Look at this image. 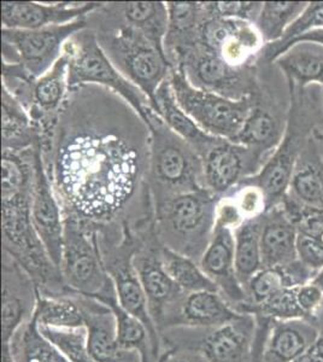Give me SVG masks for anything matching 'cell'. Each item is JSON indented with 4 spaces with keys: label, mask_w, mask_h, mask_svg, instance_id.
<instances>
[{
    "label": "cell",
    "mask_w": 323,
    "mask_h": 362,
    "mask_svg": "<svg viewBox=\"0 0 323 362\" xmlns=\"http://www.w3.org/2000/svg\"><path fill=\"white\" fill-rule=\"evenodd\" d=\"M1 362H15L8 343H1Z\"/></svg>",
    "instance_id": "obj_48"
},
{
    "label": "cell",
    "mask_w": 323,
    "mask_h": 362,
    "mask_svg": "<svg viewBox=\"0 0 323 362\" xmlns=\"http://www.w3.org/2000/svg\"><path fill=\"white\" fill-rule=\"evenodd\" d=\"M300 42H319V44H322L323 45V29H315V30L307 32V33L304 34L302 37H297L295 40L290 42V45L287 46V49H290V46Z\"/></svg>",
    "instance_id": "obj_47"
},
{
    "label": "cell",
    "mask_w": 323,
    "mask_h": 362,
    "mask_svg": "<svg viewBox=\"0 0 323 362\" xmlns=\"http://www.w3.org/2000/svg\"><path fill=\"white\" fill-rule=\"evenodd\" d=\"M1 343H8L18 327L33 317L37 285L16 261L3 251Z\"/></svg>",
    "instance_id": "obj_19"
},
{
    "label": "cell",
    "mask_w": 323,
    "mask_h": 362,
    "mask_svg": "<svg viewBox=\"0 0 323 362\" xmlns=\"http://www.w3.org/2000/svg\"><path fill=\"white\" fill-rule=\"evenodd\" d=\"M263 215L246 218L234 228L235 272L242 288L263 268L261 249Z\"/></svg>",
    "instance_id": "obj_33"
},
{
    "label": "cell",
    "mask_w": 323,
    "mask_h": 362,
    "mask_svg": "<svg viewBox=\"0 0 323 362\" xmlns=\"http://www.w3.org/2000/svg\"><path fill=\"white\" fill-rule=\"evenodd\" d=\"M169 81L179 107L198 127L210 136L234 141L242 131L254 95L242 100H232L211 92L198 90L189 83L180 70L172 69Z\"/></svg>",
    "instance_id": "obj_9"
},
{
    "label": "cell",
    "mask_w": 323,
    "mask_h": 362,
    "mask_svg": "<svg viewBox=\"0 0 323 362\" xmlns=\"http://www.w3.org/2000/svg\"><path fill=\"white\" fill-rule=\"evenodd\" d=\"M86 18L34 30L1 28V61L37 80L58 62L70 37L88 27Z\"/></svg>",
    "instance_id": "obj_10"
},
{
    "label": "cell",
    "mask_w": 323,
    "mask_h": 362,
    "mask_svg": "<svg viewBox=\"0 0 323 362\" xmlns=\"http://www.w3.org/2000/svg\"><path fill=\"white\" fill-rule=\"evenodd\" d=\"M168 30L164 37V54L169 64L199 42L201 27L208 13L203 3L198 1H168Z\"/></svg>",
    "instance_id": "obj_25"
},
{
    "label": "cell",
    "mask_w": 323,
    "mask_h": 362,
    "mask_svg": "<svg viewBox=\"0 0 323 362\" xmlns=\"http://www.w3.org/2000/svg\"><path fill=\"white\" fill-rule=\"evenodd\" d=\"M314 321H315L316 325L319 327V332L323 334V308L319 310V313L316 314Z\"/></svg>",
    "instance_id": "obj_49"
},
{
    "label": "cell",
    "mask_w": 323,
    "mask_h": 362,
    "mask_svg": "<svg viewBox=\"0 0 323 362\" xmlns=\"http://www.w3.org/2000/svg\"><path fill=\"white\" fill-rule=\"evenodd\" d=\"M199 44L234 66L257 64L266 45L252 22L210 16L201 25Z\"/></svg>",
    "instance_id": "obj_15"
},
{
    "label": "cell",
    "mask_w": 323,
    "mask_h": 362,
    "mask_svg": "<svg viewBox=\"0 0 323 362\" xmlns=\"http://www.w3.org/2000/svg\"><path fill=\"white\" fill-rule=\"evenodd\" d=\"M299 307L307 319L314 320L316 314L323 308V291L312 281L295 288Z\"/></svg>",
    "instance_id": "obj_44"
},
{
    "label": "cell",
    "mask_w": 323,
    "mask_h": 362,
    "mask_svg": "<svg viewBox=\"0 0 323 362\" xmlns=\"http://www.w3.org/2000/svg\"><path fill=\"white\" fill-rule=\"evenodd\" d=\"M1 146L20 151L40 144V132L23 105L1 86Z\"/></svg>",
    "instance_id": "obj_31"
},
{
    "label": "cell",
    "mask_w": 323,
    "mask_h": 362,
    "mask_svg": "<svg viewBox=\"0 0 323 362\" xmlns=\"http://www.w3.org/2000/svg\"><path fill=\"white\" fill-rule=\"evenodd\" d=\"M295 362H323V334Z\"/></svg>",
    "instance_id": "obj_46"
},
{
    "label": "cell",
    "mask_w": 323,
    "mask_h": 362,
    "mask_svg": "<svg viewBox=\"0 0 323 362\" xmlns=\"http://www.w3.org/2000/svg\"><path fill=\"white\" fill-rule=\"evenodd\" d=\"M64 242L61 272L66 286L87 297L102 296L114 290L107 274L95 225L63 213Z\"/></svg>",
    "instance_id": "obj_7"
},
{
    "label": "cell",
    "mask_w": 323,
    "mask_h": 362,
    "mask_svg": "<svg viewBox=\"0 0 323 362\" xmlns=\"http://www.w3.org/2000/svg\"><path fill=\"white\" fill-rule=\"evenodd\" d=\"M307 4L305 1H264L256 22L264 44L281 40L288 27L303 13Z\"/></svg>",
    "instance_id": "obj_37"
},
{
    "label": "cell",
    "mask_w": 323,
    "mask_h": 362,
    "mask_svg": "<svg viewBox=\"0 0 323 362\" xmlns=\"http://www.w3.org/2000/svg\"><path fill=\"white\" fill-rule=\"evenodd\" d=\"M311 319L271 321L259 362H295L319 337Z\"/></svg>",
    "instance_id": "obj_23"
},
{
    "label": "cell",
    "mask_w": 323,
    "mask_h": 362,
    "mask_svg": "<svg viewBox=\"0 0 323 362\" xmlns=\"http://www.w3.org/2000/svg\"><path fill=\"white\" fill-rule=\"evenodd\" d=\"M199 266L234 308L245 303V290L235 272V240L232 227L216 223L213 238L201 256Z\"/></svg>",
    "instance_id": "obj_21"
},
{
    "label": "cell",
    "mask_w": 323,
    "mask_h": 362,
    "mask_svg": "<svg viewBox=\"0 0 323 362\" xmlns=\"http://www.w3.org/2000/svg\"><path fill=\"white\" fill-rule=\"evenodd\" d=\"M172 69L184 73L192 86L232 100L254 97L259 90V62L234 66L198 42L176 59Z\"/></svg>",
    "instance_id": "obj_11"
},
{
    "label": "cell",
    "mask_w": 323,
    "mask_h": 362,
    "mask_svg": "<svg viewBox=\"0 0 323 362\" xmlns=\"http://www.w3.org/2000/svg\"><path fill=\"white\" fill-rule=\"evenodd\" d=\"M315 136L317 141H319V148H321L323 155V124L316 129Z\"/></svg>",
    "instance_id": "obj_50"
},
{
    "label": "cell",
    "mask_w": 323,
    "mask_h": 362,
    "mask_svg": "<svg viewBox=\"0 0 323 362\" xmlns=\"http://www.w3.org/2000/svg\"><path fill=\"white\" fill-rule=\"evenodd\" d=\"M297 256L302 264L319 273L323 268V244L310 235L298 233Z\"/></svg>",
    "instance_id": "obj_43"
},
{
    "label": "cell",
    "mask_w": 323,
    "mask_h": 362,
    "mask_svg": "<svg viewBox=\"0 0 323 362\" xmlns=\"http://www.w3.org/2000/svg\"><path fill=\"white\" fill-rule=\"evenodd\" d=\"M221 199L209 189H201L155 206V230L160 244L199 264L213 238Z\"/></svg>",
    "instance_id": "obj_6"
},
{
    "label": "cell",
    "mask_w": 323,
    "mask_h": 362,
    "mask_svg": "<svg viewBox=\"0 0 323 362\" xmlns=\"http://www.w3.org/2000/svg\"><path fill=\"white\" fill-rule=\"evenodd\" d=\"M40 144L20 151L1 150V230L8 252L46 296H66L61 272L52 262L32 221L35 156Z\"/></svg>",
    "instance_id": "obj_2"
},
{
    "label": "cell",
    "mask_w": 323,
    "mask_h": 362,
    "mask_svg": "<svg viewBox=\"0 0 323 362\" xmlns=\"http://www.w3.org/2000/svg\"><path fill=\"white\" fill-rule=\"evenodd\" d=\"M240 313L251 314L254 317H262L273 321L307 319L302 308L299 307L295 288H285L261 305L242 308Z\"/></svg>",
    "instance_id": "obj_39"
},
{
    "label": "cell",
    "mask_w": 323,
    "mask_h": 362,
    "mask_svg": "<svg viewBox=\"0 0 323 362\" xmlns=\"http://www.w3.org/2000/svg\"><path fill=\"white\" fill-rule=\"evenodd\" d=\"M164 269L184 293L218 291L216 284L205 274L198 262L187 256L162 245L160 250Z\"/></svg>",
    "instance_id": "obj_36"
},
{
    "label": "cell",
    "mask_w": 323,
    "mask_h": 362,
    "mask_svg": "<svg viewBox=\"0 0 323 362\" xmlns=\"http://www.w3.org/2000/svg\"><path fill=\"white\" fill-rule=\"evenodd\" d=\"M158 362H208L204 356L192 349H181V348H169L160 354Z\"/></svg>",
    "instance_id": "obj_45"
},
{
    "label": "cell",
    "mask_w": 323,
    "mask_h": 362,
    "mask_svg": "<svg viewBox=\"0 0 323 362\" xmlns=\"http://www.w3.org/2000/svg\"><path fill=\"white\" fill-rule=\"evenodd\" d=\"M33 315L37 325L42 327H85L81 307L71 293H68L66 296H46L37 290V305Z\"/></svg>",
    "instance_id": "obj_35"
},
{
    "label": "cell",
    "mask_w": 323,
    "mask_h": 362,
    "mask_svg": "<svg viewBox=\"0 0 323 362\" xmlns=\"http://www.w3.org/2000/svg\"><path fill=\"white\" fill-rule=\"evenodd\" d=\"M316 274L317 272L312 271L299 259L286 266L262 268L244 286L246 302L237 310L240 312L245 307L261 305L285 288H297L311 283Z\"/></svg>",
    "instance_id": "obj_27"
},
{
    "label": "cell",
    "mask_w": 323,
    "mask_h": 362,
    "mask_svg": "<svg viewBox=\"0 0 323 362\" xmlns=\"http://www.w3.org/2000/svg\"><path fill=\"white\" fill-rule=\"evenodd\" d=\"M242 315L217 291L186 293L165 319L160 334L175 327L215 329Z\"/></svg>",
    "instance_id": "obj_22"
},
{
    "label": "cell",
    "mask_w": 323,
    "mask_h": 362,
    "mask_svg": "<svg viewBox=\"0 0 323 362\" xmlns=\"http://www.w3.org/2000/svg\"><path fill=\"white\" fill-rule=\"evenodd\" d=\"M204 334L193 337H162L170 348L192 349L199 351L208 362H254V341L256 319L251 314L229 324L203 329Z\"/></svg>",
    "instance_id": "obj_14"
},
{
    "label": "cell",
    "mask_w": 323,
    "mask_h": 362,
    "mask_svg": "<svg viewBox=\"0 0 323 362\" xmlns=\"http://www.w3.org/2000/svg\"><path fill=\"white\" fill-rule=\"evenodd\" d=\"M155 112L163 119L172 132L180 136L189 145H192L201 157L220 139L217 136L205 133L179 107L169 78L164 81L155 92Z\"/></svg>",
    "instance_id": "obj_30"
},
{
    "label": "cell",
    "mask_w": 323,
    "mask_h": 362,
    "mask_svg": "<svg viewBox=\"0 0 323 362\" xmlns=\"http://www.w3.org/2000/svg\"><path fill=\"white\" fill-rule=\"evenodd\" d=\"M63 54L68 57L69 88L80 85L105 87L127 100L146 121L148 107H153L150 99L112 64L92 29L87 27L70 37Z\"/></svg>",
    "instance_id": "obj_8"
},
{
    "label": "cell",
    "mask_w": 323,
    "mask_h": 362,
    "mask_svg": "<svg viewBox=\"0 0 323 362\" xmlns=\"http://www.w3.org/2000/svg\"><path fill=\"white\" fill-rule=\"evenodd\" d=\"M283 209L293 221L298 233L310 235L323 244V210L302 206L288 196L281 201Z\"/></svg>",
    "instance_id": "obj_41"
},
{
    "label": "cell",
    "mask_w": 323,
    "mask_h": 362,
    "mask_svg": "<svg viewBox=\"0 0 323 362\" xmlns=\"http://www.w3.org/2000/svg\"><path fill=\"white\" fill-rule=\"evenodd\" d=\"M138 249L134 266L148 300V310L158 332L176 303L186 295L172 281L162 262V244L155 235V221L136 230Z\"/></svg>",
    "instance_id": "obj_12"
},
{
    "label": "cell",
    "mask_w": 323,
    "mask_h": 362,
    "mask_svg": "<svg viewBox=\"0 0 323 362\" xmlns=\"http://www.w3.org/2000/svg\"><path fill=\"white\" fill-rule=\"evenodd\" d=\"M315 29H323V1L309 3L303 13L288 27L281 40L264 45L259 61L273 64L275 59L286 51L290 42Z\"/></svg>",
    "instance_id": "obj_38"
},
{
    "label": "cell",
    "mask_w": 323,
    "mask_h": 362,
    "mask_svg": "<svg viewBox=\"0 0 323 362\" xmlns=\"http://www.w3.org/2000/svg\"><path fill=\"white\" fill-rule=\"evenodd\" d=\"M151 133L148 189L153 206L160 203L206 189L203 160L196 148L177 136L155 112H146Z\"/></svg>",
    "instance_id": "obj_5"
},
{
    "label": "cell",
    "mask_w": 323,
    "mask_h": 362,
    "mask_svg": "<svg viewBox=\"0 0 323 362\" xmlns=\"http://www.w3.org/2000/svg\"><path fill=\"white\" fill-rule=\"evenodd\" d=\"M286 196L302 206L323 210V155L315 132L299 155Z\"/></svg>",
    "instance_id": "obj_26"
},
{
    "label": "cell",
    "mask_w": 323,
    "mask_h": 362,
    "mask_svg": "<svg viewBox=\"0 0 323 362\" xmlns=\"http://www.w3.org/2000/svg\"><path fill=\"white\" fill-rule=\"evenodd\" d=\"M204 10L210 17L237 18L252 22L256 25L263 8L259 1H208L203 3Z\"/></svg>",
    "instance_id": "obj_42"
},
{
    "label": "cell",
    "mask_w": 323,
    "mask_h": 362,
    "mask_svg": "<svg viewBox=\"0 0 323 362\" xmlns=\"http://www.w3.org/2000/svg\"><path fill=\"white\" fill-rule=\"evenodd\" d=\"M8 346L15 362H69L42 334L34 315L18 327Z\"/></svg>",
    "instance_id": "obj_34"
},
{
    "label": "cell",
    "mask_w": 323,
    "mask_h": 362,
    "mask_svg": "<svg viewBox=\"0 0 323 362\" xmlns=\"http://www.w3.org/2000/svg\"><path fill=\"white\" fill-rule=\"evenodd\" d=\"M102 5V1H59L54 4L1 1V28L34 30L49 25H66L86 18Z\"/></svg>",
    "instance_id": "obj_18"
},
{
    "label": "cell",
    "mask_w": 323,
    "mask_h": 362,
    "mask_svg": "<svg viewBox=\"0 0 323 362\" xmlns=\"http://www.w3.org/2000/svg\"><path fill=\"white\" fill-rule=\"evenodd\" d=\"M86 20L112 64L150 99L155 110V92L172 71L165 54L138 29L111 13L107 3H102Z\"/></svg>",
    "instance_id": "obj_4"
},
{
    "label": "cell",
    "mask_w": 323,
    "mask_h": 362,
    "mask_svg": "<svg viewBox=\"0 0 323 362\" xmlns=\"http://www.w3.org/2000/svg\"><path fill=\"white\" fill-rule=\"evenodd\" d=\"M151 133L121 95L98 85L68 90L41 155L63 213L95 226L155 218L148 189Z\"/></svg>",
    "instance_id": "obj_1"
},
{
    "label": "cell",
    "mask_w": 323,
    "mask_h": 362,
    "mask_svg": "<svg viewBox=\"0 0 323 362\" xmlns=\"http://www.w3.org/2000/svg\"><path fill=\"white\" fill-rule=\"evenodd\" d=\"M312 283L317 285V286H319V288L323 291V268L319 272V273H317V274H316L315 278L312 280Z\"/></svg>",
    "instance_id": "obj_51"
},
{
    "label": "cell",
    "mask_w": 323,
    "mask_h": 362,
    "mask_svg": "<svg viewBox=\"0 0 323 362\" xmlns=\"http://www.w3.org/2000/svg\"><path fill=\"white\" fill-rule=\"evenodd\" d=\"M32 221L47 254L61 269L64 242V218L54 185L46 172L41 146L35 156V177L32 194Z\"/></svg>",
    "instance_id": "obj_17"
},
{
    "label": "cell",
    "mask_w": 323,
    "mask_h": 362,
    "mask_svg": "<svg viewBox=\"0 0 323 362\" xmlns=\"http://www.w3.org/2000/svg\"><path fill=\"white\" fill-rule=\"evenodd\" d=\"M297 227L281 203L266 211L261 235L263 268L280 267L297 261Z\"/></svg>",
    "instance_id": "obj_24"
},
{
    "label": "cell",
    "mask_w": 323,
    "mask_h": 362,
    "mask_svg": "<svg viewBox=\"0 0 323 362\" xmlns=\"http://www.w3.org/2000/svg\"><path fill=\"white\" fill-rule=\"evenodd\" d=\"M206 189L225 197L246 177H254L266 160L254 148L220 139L201 156Z\"/></svg>",
    "instance_id": "obj_16"
},
{
    "label": "cell",
    "mask_w": 323,
    "mask_h": 362,
    "mask_svg": "<svg viewBox=\"0 0 323 362\" xmlns=\"http://www.w3.org/2000/svg\"><path fill=\"white\" fill-rule=\"evenodd\" d=\"M264 63V62H263ZM268 63H264L266 73H261L259 66V90L254 95V107L251 109L242 131L233 143L254 148L266 160L273 155L283 140L286 131L290 99L283 100L270 85Z\"/></svg>",
    "instance_id": "obj_13"
},
{
    "label": "cell",
    "mask_w": 323,
    "mask_h": 362,
    "mask_svg": "<svg viewBox=\"0 0 323 362\" xmlns=\"http://www.w3.org/2000/svg\"><path fill=\"white\" fill-rule=\"evenodd\" d=\"M95 300L112 310L116 321V334L121 348L139 353L141 362H158L148 327L143 321L121 307L116 290L95 297Z\"/></svg>",
    "instance_id": "obj_32"
},
{
    "label": "cell",
    "mask_w": 323,
    "mask_h": 362,
    "mask_svg": "<svg viewBox=\"0 0 323 362\" xmlns=\"http://www.w3.org/2000/svg\"><path fill=\"white\" fill-rule=\"evenodd\" d=\"M68 293H71L81 307L88 348L95 362H141L139 353L119 346L114 313L107 305L70 288Z\"/></svg>",
    "instance_id": "obj_20"
},
{
    "label": "cell",
    "mask_w": 323,
    "mask_h": 362,
    "mask_svg": "<svg viewBox=\"0 0 323 362\" xmlns=\"http://www.w3.org/2000/svg\"><path fill=\"white\" fill-rule=\"evenodd\" d=\"M288 85L305 88L317 85L323 88V45L319 42H300L290 46L273 63Z\"/></svg>",
    "instance_id": "obj_28"
},
{
    "label": "cell",
    "mask_w": 323,
    "mask_h": 362,
    "mask_svg": "<svg viewBox=\"0 0 323 362\" xmlns=\"http://www.w3.org/2000/svg\"><path fill=\"white\" fill-rule=\"evenodd\" d=\"M111 13L124 23L134 27L164 54V37L168 30L167 3L162 1H123L107 3Z\"/></svg>",
    "instance_id": "obj_29"
},
{
    "label": "cell",
    "mask_w": 323,
    "mask_h": 362,
    "mask_svg": "<svg viewBox=\"0 0 323 362\" xmlns=\"http://www.w3.org/2000/svg\"><path fill=\"white\" fill-rule=\"evenodd\" d=\"M287 87L290 110L283 140L262 169L240 182L259 189L266 201V211L283 201L299 155L307 140L323 124L322 87L311 85L299 88L288 83Z\"/></svg>",
    "instance_id": "obj_3"
},
{
    "label": "cell",
    "mask_w": 323,
    "mask_h": 362,
    "mask_svg": "<svg viewBox=\"0 0 323 362\" xmlns=\"http://www.w3.org/2000/svg\"><path fill=\"white\" fill-rule=\"evenodd\" d=\"M42 334L57 346L69 362H95L87 341L86 327L54 329L39 326Z\"/></svg>",
    "instance_id": "obj_40"
}]
</instances>
